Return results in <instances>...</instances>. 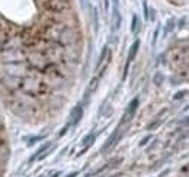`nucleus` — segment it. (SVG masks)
Instances as JSON below:
<instances>
[{
  "mask_svg": "<svg viewBox=\"0 0 189 177\" xmlns=\"http://www.w3.org/2000/svg\"><path fill=\"white\" fill-rule=\"evenodd\" d=\"M112 177H119V174H117V176H112Z\"/></svg>",
  "mask_w": 189,
  "mask_h": 177,
  "instance_id": "dca6fc26",
  "label": "nucleus"
},
{
  "mask_svg": "<svg viewBox=\"0 0 189 177\" xmlns=\"http://www.w3.org/2000/svg\"><path fill=\"white\" fill-rule=\"evenodd\" d=\"M60 174H61V173H55V174H54V176H53V177H58V176H60Z\"/></svg>",
  "mask_w": 189,
  "mask_h": 177,
  "instance_id": "2eb2a0df",
  "label": "nucleus"
},
{
  "mask_svg": "<svg viewBox=\"0 0 189 177\" xmlns=\"http://www.w3.org/2000/svg\"><path fill=\"white\" fill-rule=\"evenodd\" d=\"M137 108H138V97L132 99L131 102H130L127 110H125V113H124V118H122V121H121V125L125 123V122H130V121L134 118L135 112H137Z\"/></svg>",
  "mask_w": 189,
  "mask_h": 177,
  "instance_id": "f257e3e1",
  "label": "nucleus"
},
{
  "mask_svg": "<svg viewBox=\"0 0 189 177\" xmlns=\"http://www.w3.org/2000/svg\"><path fill=\"white\" fill-rule=\"evenodd\" d=\"M148 140H150V136H147V138H144V140L141 141V145H144V144H146V142H147Z\"/></svg>",
  "mask_w": 189,
  "mask_h": 177,
  "instance_id": "ddd939ff",
  "label": "nucleus"
},
{
  "mask_svg": "<svg viewBox=\"0 0 189 177\" xmlns=\"http://www.w3.org/2000/svg\"><path fill=\"white\" fill-rule=\"evenodd\" d=\"M109 57V51H108V47H103L102 52H100V57H99V61H97V66H96V70H99V67L102 66V62Z\"/></svg>",
  "mask_w": 189,
  "mask_h": 177,
  "instance_id": "0eeeda50",
  "label": "nucleus"
},
{
  "mask_svg": "<svg viewBox=\"0 0 189 177\" xmlns=\"http://www.w3.org/2000/svg\"><path fill=\"white\" fill-rule=\"evenodd\" d=\"M118 138H119V128H117L115 131L112 132V135L106 140V142L103 144V147H102V153H106V151L113 145V144H117V141H118Z\"/></svg>",
  "mask_w": 189,
  "mask_h": 177,
  "instance_id": "7ed1b4c3",
  "label": "nucleus"
},
{
  "mask_svg": "<svg viewBox=\"0 0 189 177\" xmlns=\"http://www.w3.org/2000/svg\"><path fill=\"white\" fill-rule=\"evenodd\" d=\"M183 94H185V93H183V92H180V93H178V96H176V99H180V97H182V96H183Z\"/></svg>",
  "mask_w": 189,
  "mask_h": 177,
  "instance_id": "4468645a",
  "label": "nucleus"
},
{
  "mask_svg": "<svg viewBox=\"0 0 189 177\" xmlns=\"http://www.w3.org/2000/svg\"><path fill=\"white\" fill-rule=\"evenodd\" d=\"M77 174H79L77 171H73V173H70V174H68L67 177H76V176H77Z\"/></svg>",
  "mask_w": 189,
  "mask_h": 177,
  "instance_id": "f8f14e48",
  "label": "nucleus"
},
{
  "mask_svg": "<svg viewBox=\"0 0 189 177\" xmlns=\"http://www.w3.org/2000/svg\"><path fill=\"white\" fill-rule=\"evenodd\" d=\"M49 145H51V144H49V142H47V144H44L41 148H38V149H36V153H35V154H34V155L29 158V163H34L36 158H40V157L42 155V153H44V151H47V149L49 148Z\"/></svg>",
  "mask_w": 189,
  "mask_h": 177,
  "instance_id": "39448f33",
  "label": "nucleus"
},
{
  "mask_svg": "<svg viewBox=\"0 0 189 177\" xmlns=\"http://www.w3.org/2000/svg\"><path fill=\"white\" fill-rule=\"evenodd\" d=\"M38 140H41V138H40V136H36V138H32V140H31V141L28 142V145H29V147H31V145H34V144H35V142L38 141Z\"/></svg>",
  "mask_w": 189,
  "mask_h": 177,
  "instance_id": "9b49d317",
  "label": "nucleus"
},
{
  "mask_svg": "<svg viewBox=\"0 0 189 177\" xmlns=\"http://www.w3.org/2000/svg\"><path fill=\"white\" fill-rule=\"evenodd\" d=\"M138 31H140V20H138V16L137 15H134L132 16V22H131V32L134 35H137Z\"/></svg>",
  "mask_w": 189,
  "mask_h": 177,
  "instance_id": "423d86ee",
  "label": "nucleus"
},
{
  "mask_svg": "<svg viewBox=\"0 0 189 177\" xmlns=\"http://www.w3.org/2000/svg\"><path fill=\"white\" fill-rule=\"evenodd\" d=\"M96 87H97V79H93L89 84V87H87V90H86V96H90V93H93L96 90Z\"/></svg>",
  "mask_w": 189,
  "mask_h": 177,
  "instance_id": "6e6552de",
  "label": "nucleus"
},
{
  "mask_svg": "<svg viewBox=\"0 0 189 177\" xmlns=\"http://www.w3.org/2000/svg\"><path fill=\"white\" fill-rule=\"evenodd\" d=\"M82 116H83V108L79 105V106H76V108L73 109L71 115H70V123H68V125H77V123L80 122Z\"/></svg>",
  "mask_w": 189,
  "mask_h": 177,
  "instance_id": "20e7f679",
  "label": "nucleus"
},
{
  "mask_svg": "<svg viewBox=\"0 0 189 177\" xmlns=\"http://www.w3.org/2000/svg\"><path fill=\"white\" fill-rule=\"evenodd\" d=\"M143 9H144V16H146V19H148V7H147V2L143 3Z\"/></svg>",
  "mask_w": 189,
  "mask_h": 177,
  "instance_id": "9d476101",
  "label": "nucleus"
},
{
  "mask_svg": "<svg viewBox=\"0 0 189 177\" xmlns=\"http://www.w3.org/2000/svg\"><path fill=\"white\" fill-rule=\"evenodd\" d=\"M93 140H95V135L93 134H89L84 140H83V145H86V147H89L90 144H93Z\"/></svg>",
  "mask_w": 189,
  "mask_h": 177,
  "instance_id": "1a4fd4ad",
  "label": "nucleus"
},
{
  "mask_svg": "<svg viewBox=\"0 0 189 177\" xmlns=\"http://www.w3.org/2000/svg\"><path fill=\"white\" fill-rule=\"evenodd\" d=\"M138 48H140V41H135V42L131 45V48H130L128 58H127V66H125V74H124V79H125V75H127V73H128V67H130V64L132 62V60H134V58H135V55H137Z\"/></svg>",
  "mask_w": 189,
  "mask_h": 177,
  "instance_id": "f03ea898",
  "label": "nucleus"
}]
</instances>
